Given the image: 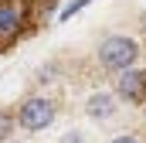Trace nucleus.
Masks as SVG:
<instances>
[{
	"mask_svg": "<svg viewBox=\"0 0 146 143\" xmlns=\"http://www.w3.org/2000/svg\"><path fill=\"white\" fill-rule=\"evenodd\" d=\"M139 31L146 34V10H143V17H139Z\"/></svg>",
	"mask_w": 146,
	"mask_h": 143,
	"instance_id": "11",
	"label": "nucleus"
},
{
	"mask_svg": "<svg viewBox=\"0 0 146 143\" xmlns=\"http://www.w3.org/2000/svg\"><path fill=\"white\" fill-rule=\"evenodd\" d=\"M115 112H119L115 92L99 89V92H92V96L85 99V116H88L92 123H109V119H115Z\"/></svg>",
	"mask_w": 146,
	"mask_h": 143,
	"instance_id": "5",
	"label": "nucleus"
},
{
	"mask_svg": "<svg viewBox=\"0 0 146 143\" xmlns=\"http://www.w3.org/2000/svg\"><path fill=\"white\" fill-rule=\"evenodd\" d=\"M88 3H92V0H68V3L61 7V14H58V21H61V24H65V21H72L75 14H82V10H85Z\"/></svg>",
	"mask_w": 146,
	"mask_h": 143,
	"instance_id": "7",
	"label": "nucleus"
},
{
	"mask_svg": "<svg viewBox=\"0 0 146 143\" xmlns=\"http://www.w3.org/2000/svg\"><path fill=\"white\" fill-rule=\"evenodd\" d=\"M58 143H85V133L82 130H68V133H61Z\"/></svg>",
	"mask_w": 146,
	"mask_h": 143,
	"instance_id": "9",
	"label": "nucleus"
},
{
	"mask_svg": "<svg viewBox=\"0 0 146 143\" xmlns=\"http://www.w3.org/2000/svg\"><path fill=\"white\" fill-rule=\"evenodd\" d=\"M14 133H17V119H14V112L0 109V143H7Z\"/></svg>",
	"mask_w": 146,
	"mask_h": 143,
	"instance_id": "6",
	"label": "nucleus"
},
{
	"mask_svg": "<svg viewBox=\"0 0 146 143\" xmlns=\"http://www.w3.org/2000/svg\"><path fill=\"white\" fill-rule=\"evenodd\" d=\"M139 58H143V48H139V41L133 34H106L95 44V61H99V68L112 72V75L122 72V68L139 65Z\"/></svg>",
	"mask_w": 146,
	"mask_h": 143,
	"instance_id": "1",
	"label": "nucleus"
},
{
	"mask_svg": "<svg viewBox=\"0 0 146 143\" xmlns=\"http://www.w3.org/2000/svg\"><path fill=\"white\" fill-rule=\"evenodd\" d=\"M7 143H27V140H17V133H14V136H10V140H7Z\"/></svg>",
	"mask_w": 146,
	"mask_h": 143,
	"instance_id": "12",
	"label": "nucleus"
},
{
	"mask_svg": "<svg viewBox=\"0 0 146 143\" xmlns=\"http://www.w3.org/2000/svg\"><path fill=\"white\" fill-rule=\"evenodd\" d=\"M109 143H143V136H136V133H115Z\"/></svg>",
	"mask_w": 146,
	"mask_h": 143,
	"instance_id": "10",
	"label": "nucleus"
},
{
	"mask_svg": "<svg viewBox=\"0 0 146 143\" xmlns=\"http://www.w3.org/2000/svg\"><path fill=\"white\" fill-rule=\"evenodd\" d=\"M17 126L21 130H27V133H44L54 119H58V102L51 99V96H27V99H21V106H17Z\"/></svg>",
	"mask_w": 146,
	"mask_h": 143,
	"instance_id": "2",
	"label": "nucleus"
},
{
	"mask_svg": "<svg viewBox=\"0 0 146 143\" xmlns=\"http://www.w3.org/2000/svg\"><path fill=\"white\" fill-rule=\"evenodd\" d=\"M54 75H58V65L51 61V65H44V68H37V82H41V85H48V82H54Z\"/></svg>",
	"mask_w": 146,
	"mask_h": 143,
	"instance_id": "8",
	"label": "nucleus"
},
{
	"mask_svg": "<svg viewBox=\"0 0 146 143\" xmlns=\"http://www.w3.org/2000/svg\"><path fill=\"white\" fill-rule=\"evenodd\" d=\"M112 92H115V99L126 102V106H146V68L133 65V68L115 72Z\"/></svg>",
	"mask_w": 146,
	"mask_h": 143,
	"instance_id": "3",
	"label": "nucleus"
},
{
	"mask_svg": "<svg viewBox=\"0 0 146 143\" xmlns=\"http://www.w3.org/2000/svg\"><path fill=\"white\" fill-rule=\"evenodd\" d=\"M27 21H31V10L24 0H0V44L21 37Z\"/></svg>",
	"mask_w": 146,
	"mask_h": 143,
	"instance_id": "4",
	"label": "nucleus"
}]
</instances>
